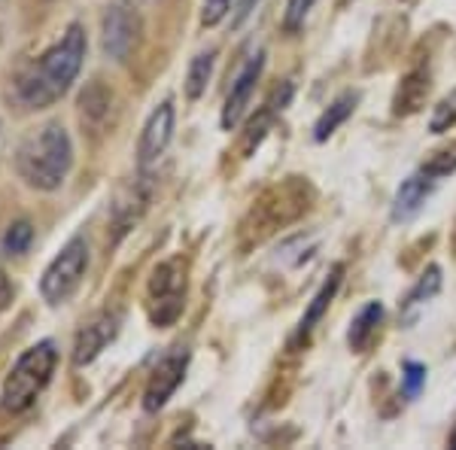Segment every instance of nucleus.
Masks as SVG:
<instances>
[{
	"label": "nucleus",
	"mask_w": 456,
	"mask_h": 450,
	"mask_svg": "<svg viewBox=\"0 0 456 450\" xmlns=\"http://www.w3.org/2000/svg\"><path fill=\"white\" fill-rule=\"evenodd\" d=\"M86 49H88L86 28L73 21L55 46H49L46 53L28 64L16 77L12 94H16L19 104L25 110H43V107L55 104V101L73 86L79 70H83Z\"/></svg>",
	"instance_id": "obj_1"
},
{
	"label": "nucleus",
	"mask_w": 456,
	"mask_h": 450,
	"mask_svg": "<svg viewBox=\"0 0 456 450\" xmlns=\"http://www.w3.org/2000/svg\"><path fill=\"white\" fill-rule=\"evenodd\" d=\"M73 143L61 122H46L31 131L16 150V174L37 192H55L68 180Z\"/></svg>",
	"instance_id": "obj_2"
},
{
	"label": "nucleus",
	"mask_w": 456,
	"mask_h": 450,
	"mask_svg": "<svg viewBox=\"0 0 456 450\" xmlns=\"http://www.w3.org/2000/svg\"><path fill=\"white\" fill-rule=\"evenodd\" d=\"M55 363H58V350L53 341H37L34 347H28L4 380V393H0L4 408L12 411V414H21V411L31 408L37 396L53 380Z\"/></svg>",
	"instance_id": "obj_3"
},
{
	"label": "nucleus",
	"mask_w": 456,
	"mask_h": 450,
	"mask_svg": "<svg viewBox=\"0 0 456 450\" xmlns=\"http://www.w3.org/2000/svg\"><path fill=\"white\" fill-rule=\"evenodd\" d=\"M86 271H88V243L83 238H70L61 247V253L53 259V265L43 271V280H40L43 301L53 307L70 301V295L83 283Z\"/></svg>",
	"instance_id": "obj_4"
},
{
	"label": "nucleus",
	"mask_w": 456,
	"mask_h": 450,
	"mask_svg": "<svg viewBox=\"0 0 456 450\" xmlns=\"http://www.w3.org/2000/svg\"><path fill=\"white\" fill-rule=\"evenodd\" d=\"M183 299H186V265L180 259L161 262L150 277V320L156 326H171L183 311Z\"/></svg>",
	"instance_id": "obj_5"
},
{
	"label": "nucleus",
	"mask_w": 456,
	"mask_h": 450,
	"mask_svg": "<svg viewBox=\"0 0 456 450\" xmlns=\"http://www.w3.org/2000/svg\"><path fill=\"white\" fill-rule=\"evenodd\" d=\"M137 37H141V16L128 0H116L113 6H107L104 25H101V43H104V53L116 61H125L137 46Z\"/></svg>",
	"instance_id": "obj_6"
},
{
	"label": "nucleus",
	"mask_w": 456,
	"mask_h": 450,
	"mask_svg": "<svg viewBox=\"0 0 456 450\" xmlns=\"http://www.w3.org/2000/svg\"><path fill=\"white\" fill-rule=\"evenodd\" d=\"M119 326H122L119 311H104L94 316V320L77 335V344H73V365L83 368L88 363H94V359L101 356V350L119 335Z\"/></svg>",
	"instance_id": "obj_7"
},
{
	"label": "nucleus",
	"mask_w": 456,
	"mask_h": 450,
	"mask_svg": "<svg viewBox=\"0 0 456 450\" xmlns=\"http://www.w3.org/2000/svg\"><path fill=\"white\" fill-rule=\"evenodd\" d=\"M171 137H174V104L165 101V104H159L152 110L141 131V143H137V161H141V168L156 165V161L165 156Z\"/></svg>",
	"instance_id": "obj_8"
},
{
	"label": "nucleus",
	"mask_w": 456,
	"mask_h": 450,
	"mask_svg": "<svg viewBox=\"0 0 456 450\" xmlns=\"http://www.w3.org/2000/svg\"><path fill=\"white\" fill-rule=\"evenodd\" d=\"M186 365H189V353H171V356L161 359L156 372H152L150 383H146V393H143L146 411H159L176 393V387L186 378Z\"/></svg>",
	"instance_id": "obj_9"
},
{
	"label": "nucleus",
	"mask_w": 456,
	"mask_h": 450,
	"mask_svg": "<svg viewBox=\"0 0 456 450\" xmlns=\"http://www.w3.org/2000/svg\"><path fill=\"white\" fill-rule=\"evenodd\" d=\"M262 68H265V55L256 53L244 68H240L238 77H234L232 92H228L225 107H223V128L225 131H232L234 125L240 122V116H244L249 98H253V92H256V83H259V77H262Z\"/></svg>",
	"instance_id": "obj_10"
},
{
	"label": "nucleus",
	"mask_w": 456,
	"mask_h": 450,
	"mask_svg": "<svg viewBox=\"0 0 456 450\" xmlns=\"http://www.w3.org/2000/svg\"><path fill=\"white\" fill-rule=\"evenodd\" d=\"M436 180L438 176H432L429 171L408 176L393 198V223H408L411 217H417L426 204V198H429V192L436 189Z\"/></svg>",
	"instance_id": "obj_11"
},
{
	"label": "nucleus",
	"mask_w": 456,
	"mask_h": 450,
	"mask_svg": "<svg viewBox=\"0 0 456 450\" xmlns=\"http://www.w3.org/2000/svg\"><path fill=\"white\" fill-rule=\"evenodd\" d=\"M438 290H441V268H438V265H429V268L423 271V277L414 283V290L402 299V323H404V326L417 323V316H420L423 307L436 299Z\"/></svg>",
	"instance_id": "obj_12"
},
{
	"label": "nucleus",
	"mask_w": 456,
	"mask_h": 450,
	"mask_svg": "<svg viewBox=\"0 0 456 450\" xmlns=\"http://www.w3.org/2000/svg\"><path fill=\"white\" fill-rule=\"evenodd\" d=\"M380 320H384V305H380V301H371V305H365L362 311H359V316L353 320V326L347 331V344L353 353H365L374 344Z\"/></svg>",
	"instance_id": "obj_13"
},
{
	"label": "nucleus",
	"mask_w": 456,
	"mask_h": 450,
	"mask_svg": "<svg viewBox=\"0 0 456 450\" xmlns=\"http://www.w3.org/2000/svg\"><path fill=\"white\" fill-rule=\"evenodd\" d=\"M341 274H344V268H341V265H335L332 274H329V280L320 286V292L314 295V301H311V307H307V314L301 316L298 338H307V335H311V331H314L316 323L322 320V314H326V307L332 305V299H335L338 286H341Z\"/></svg>",
	"instance_id": "obj_14"
},
{
	"label": "nucleus",
	"mask_w": 456,
	"mask_h": 450,
	"mask_svg": "<svg viewBox=\"0 0 456 450\" xmlns=\"http://www.w3.org/2000/svg\"><path fill=\"white\" fill-rule=\"evenodd\" d=\"M356 104H359V94L356 92H344L341 98L332 101V107H329L326 113L316 119V125H314V140H320V143H322V140L332 137L335 131L350 119V113L356 110Z\"/></svg>",
	"instance_id": "obj_15"
},
{
	"label": "nucleus",
	"mask_w": 456,
	"mask_h": 450,
	"mask_svg": "<svg viewBox=\"0 0 456 450\" xmlns=\"http://www.w3.org/2000/svg\"><path fill=\"white\" fill-rule=\"evenodd\" d=\"M426 94H429V73L426 70H414L402 79L399 92H395V113L399 116H408V113H417L423 107Z\"/></svg>",
	"instance_id": "obj_16"
},
{
	"label": "nucleus",
	"mask_w": 456,
	"mask_h": 450,
	"mask_svg": "<svg viewBox=\"0 0 456 450\" xmlns=\"http://www.w3.org/2000/svg\"><path fill=\"white\" fill-rule=\"evenodd\" d=\"M213 64H216V49H208V53H198L189 64L186 73V94L189 101H198L204 92H208V83L213 77Z\"/></svg>",
	"instance_id": "obj_17"
},
{
	"label": "nucleus",
	"mask_w": 456,
	"mask_h": 450,
	"mask_svg": "<svg viewBox=\"0 0 456 450\" xmlns=\"http://www.w3.org/2000/svg\"><path fill=\"white\" fill-rule=\"evenodd\" d=\"M31 241H34L31 223H16V225H10V232L4 234V250L10 256H21L28 247H31Z\"/></svg>",
	"instance_id": "obj_18"
},
{
	"label": "nucleus",
	"mask_w": 456,
	"mask_h": 450,
	"mask_svg": "<svg viewBox=\"0 0 456 450\" xmlns=\"http://www.w3.org/2000/svg\"><path fill=\"white\" fill-rule=\"evenodd\" d=\"M456 125V92L453 94H447L444 101L436 107V113H432V122H429V128L436 131V135H441V131H447V128H453Z\"/></svg>",
	"instance_id": "obj_19"
},
{
	"label": "nucleus",
	"mask_w": 456,
	"mask_h": 450,
	"mask_svg": "<svg viewBox=\"0 0 456 450\" xmlns=\"http://www.w3.org/2000/svg\"><path fill=\"white\" fill-rule=\"evenodd\" d=\"M314 0H289V6H286V16H283V25L286 31H298L301 25H305L307 12H311Z\"/></svg>",
	"instance_id": "obj_20"
},
{
	"label": "nucleus",
	"mask_w": 456,
	"mask_h": 450,
	"mask_svg": "<svg viewBox=\"0 0 456 450\" xmlns=\"http://www.w3.org/2000/svg\"><path fill=\"white\" fill-rule=\"evenodd\" d=\"M228 10H232V0H204L201 25H204V28L219 25V21H223V19L228 16Z\"/></svg>",
	"instance_id": "obj_21"
},
{
	"label": "nucleus",
	"mask_w": 456,
	"mask_h": 450,
	"mask_svg": "<svg viewBox=\"0 0 456 450\" xmlns=\"http://www.w3.org/2000/svg\"><path fill=\"white\" fill-rule=\"evenodd\" d=\"M426 383V368L420 363H404V396L414 398Z\"/></svg>",
	"instance_id": "obj_22"
},
{
	"label": "nucleus",
	"mask_w": 456,
	"mask_h": 450,
	"mask_svg": "<svg viewBox=\"0 0 456 450\" xmlns=\"http://www.w3.org/2000/svg\"><path fill=\"white\" fill-rule=\"evenodd\" d=\"M453 168H456V146H451V150H444V152H438V156H432L429 165H426L423 171H429L432 176H444V174H451Z\"/></svg>",
	"instance_id": "obj_23"
},
{
	"label": "nucleus",
	"mask_w": 456,
	"mask_h": 450,
	"mask_svg": "<svg viewBox=\"0 0 456 450\" xmlns=\"http://www.w3.org/2000/svg\"><path fill=\"white\" fill-rule=\"evenodd\" d=\"M256 4L259 0H238V6H234V16H232V28H240L244 21L253 16V10H256Z\"/></svg>",
	"instance_id": "obj_24"
},
{
	"label": "nucleus",
	"mask_w": 456,
	"mask_h": 450,
	"mask_svg": "<svg viewBox=\"0 0 456 450\" xmlns=\"http://www.w3.org/2000/svg\"><path fill=\"white\" fill-rule=\"evenodd\" d=\"M10 301H12V286H10V280H6L4 268H0V314L10 307Z\"/></svg>",
	"instance_id": "obj_25"
},
{
	"label": "nucleus",
	"mask_w": 456,
	"mask_h": 450,
	"mask_svg": "<svg viewBox=\"0 0 456 450\" xmlns=\"http://www.w3.org/2000/svg\"><path fill=\"white\" fill-rule=\"evenodd\" d=\"M451 447H456V426H453V432H451Z\"/></svg>",
	"instance_id": "obj_26"
}]
</instances>
